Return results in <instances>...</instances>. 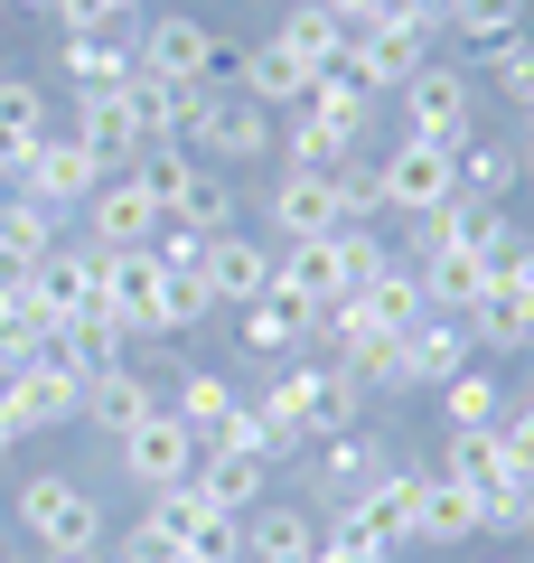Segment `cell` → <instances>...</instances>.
Returning a JSON list of instances; mask_svg holds the SVG:
<instances>
[{"instance_id":"obj_1","label":"cell","mask_w":534,"mask_h":563,"mask_svg":"<svg viewBox=\"0 0 534 563\" xmlns=\"http://www.w3.org/2000/svg\"><path fill=\"white\" fill-rule=\"evenodd\" d=\"M10 517H20V536L38 544V554H57V563H85V554L113 544V517H103V498L76 470H29L20 498H10Z\"/></svg>"},{"instance_id":"obj_2","label":"cell","mask_w":534,"mask_h":563,"mask_svg":"<svg viewBox=\"0 0 534 563\" xmlns=\"http://www.w3.org/2000/svg\"><path fill=\"white\" fill-rule=\"evenodd\" d=\"M394 470V442L385 432H329V442H310L300 451V507H319V517H337V507H356L366 488Z\"/></svg>"},{"instance_id":"obj_3","label":"cell","mask_w":534,"mask_h":563,"mask_svg":"<svg viewBox=\"0 0 534 563\" xmlns=\"http://www.w3.org/2000/svg\"><path fill=\"white\" fill-rule=\"evenodd\" d=\"M178 141H188L198 161H216V169H254V161H272L281 113H263V103H254V95H235V85H207Z\"/></svg>"},{"instance_id":"obj_4","label":"cell","mask_w":534,"mask_h":563,"mask_svg":"<svg viewBox=\"0 0 534 563\" xmlns=\"http://www.w3.org/2000/svg\"><path fill=\"white\" fill-rule=\"evenodd\" d=\"M376 188H385V225H403V217H432V207H450V198H459L450 141L394 132V141L376 151Z\"/></svg>"},{"instance_id":"obj_5","label":"cell","mask_w":534,"mask_h":563,"mask_svg":"<svg viewBox=\"0 0 534 563\" xmlns=\"http://www.w3.org/2000/svg\"><path fill=\"white\" fill-rule=\"evenodd\" d=\"M198 461H207V451H198V432H188V422H178L169 404H159V413H141L132 432L113 442V470L141 488V498H151V488H178V479H198Z\"/></svg>"},{"instance_id":"obj_6","label":"cell","mask_w":534,"mask_h":563,"mask_svg":"<svg viewBox=\"0 0 534 563\" xmlns=\"http://www.w3.org/2000/svg\"><path fill=\"white\" fill-rule=\"evenodd\" d=\"M216 29L198 20V10H151V20L132 29V57H141V76H159V85H216Z\"/></svg>"},{"instance_id":"obj_7","label":"cell","mask_w":534,"mask_h":563,"mask_svg":"<svg viewBox=\"0 0 534 563\" xmlns=\"http://www.w3.org/2000/svg\"><path fill=\"white\" fill-rule=\"evenodd\" d=\"M403 132L450 141V151H459V141L478 132V76H469L459 57H432L413 85H403Z\"/></svg>"},{"instance_id":"obj_8","label":"cell","mask_w":534,"mask_h":563,"mask_svg":"<svg viewBox=\"0 0 534 563\" xmlns=\"http://www.w3.org/2000/svg\"><path fill=\"white\" fill-rule=\"evenodd\" d=\"M159 225H169V217L151 207V188H141V179H122V169H113V179H103L94 198L76 207V235L94 244V254H151V244H159Z\"/></svg>"},{"instance_id":"obj_9","label":"cell","mask_w":534,"mask_h":563,"mask_svg":"<svg viewBox=\"0 0 534 563\" xmlns=\"http://www.w3.org/2000/svg\"><path fill=\"white\" fill-rule=\"evenodd\" d=\"M0 413H10V432H76V413H85V385L66 376L57 357H29V366H10L0 376Z\"/></svg>"},{"instance_id":"obj_10","label":"cell","mask_w":534,"mask_h":563,"mask_svg":"<svg viewBox=\"0 0 534 563\" xmlns=\"http://www.w3.org/2000/svg\"><path fill=\"white\" fill-rule=\"evenodd\" d=\"M432 57H441V38H432V29H413V20H385V29H356L337 66H347V76L366 85V95H403V85H413Z\"/></svg>"},{"instance_id":"obj_11","label":"cell","mask_w":534,"mask_h":563,"mask_svg":"<svg viewBox=\"0 0 534 563\" xmlns=\"http://www.w3.org/2000/svg\"><path fill=\"white\" fill-rule=\"evenodd\" d=\"M254 207H263V225H272V244H310V235H337V225H347L337 169H281Z\"/></svg>"},{"instance_id":"obj_12","label":"cell","mask_w":534,"mask_h":563,"mask_svg":"<svg viewBox=\"0 0 534 563\" xmlns=\"http://www.w3.org/2000/svg\"><path fill=\"white\" fill-rule=\"evenodd\" d=\"M422 479H432V470L394 451V470H385V479L366 488L356 507H337L329 526H347V536H366V544H385V554H403V544H413V507H422Z\"/></svg>"},{"instance_id":"obj_13","label":"cell","mask_w":534,"mask_h":563,"mask_svg":"<svg viewBox=\"0 0 534 563\" xmlns=\"http://www.w3.org/2000/svg\"><path fill=\"white\" fill-rule=\"evenodd\" d=\"M459 366H478L469 329H459L450 310H432V320H413V329L394 339V395H441Z\"/></svg>"},{"instance_id":"obj_14","label":"cell","mask_w":534,"mask_h":563,"mask_svg":"<svg viewBox=\"0 0 534 563\" xmlns=\"http://www.w3.org/2000/svg\"><path fill=\"white\" fill-rule=\"evenodd\" d=\"M103 179H113V169H103L94 161V151H85V141L76 132H66V122H57V132H47L38 141V161H29V179H20V198H38L47 207V217H76V207L85 198H94V188Z\"/></svg>"},{"instance_id":"obj_15","label":"cell","mask_w":534,"mask_h":563,"mask_svg":"<svg viewBox=\"0 0 534 563\" xmlns=\"http://www.w3.org/2000/svg\"><path fill=\"white\" fill-rule=\"evenodd\" d=\"M169 404V385H159V366L151 357H122V366H103V376H85V432H103V442H122L141 413H159Z\"/></svg>"},{"instance_id":"obj_16","label":"cell","mask_w":534,"mask_h":563,"mask_svg":"<svg viewBox=\"0 0 534 563\" xmlns=\"http://www.w3.org/2000/svg\"><path fill=\"white\" fill-rule=\"evenodd\" d=\"M57 85L66 95H113V85H132L141 76V57H132V29H57Z\"/></svg>"},{"instance_id":"obj_17","label":"cell","mask_w":534,"mask_h":563,"mask_svg":"<svg viewBox=\"0 0 534 563\" xmlns=\"http://www.w3.org/2000/svg\"><path fill=\"white\" fill-rule=\"evenodd\" d=\"M29 301H38L47 329L76 320V310H94V301H103V254H94L85 235H66L47 263H29Z\"/></svg>"},{"instance_id":"obj_18","label":"cell","mask_w":534,"mask_h":563,"mask_svg":"<svg viewBox=\"0 0 534 563\" xmlns=\"http://www.w3.org/2000/svg\"><path fill=\"white\" fill-rule=\"evenodd\" d=\"M57 132V95L38 76H0V188H20L29 161H38V141Z\"/></svg>"},{"instance_id":"obj_19","label":"cell","mask_w":534,"mask_h":563,"mask_svg":"<svg viewBox=\"0 0 534 563\" xmlns=\"http://www.w3.org/2000/svg\"><path fill=\"white\" fill-rule=\"evenodd\" d=\"M66 132H76L103 169H132L141 141H151V113H141L132 85H113V95H76V122H66Z\"/></svg>"},{"instance_id":"obj_20","label":"cell","mask_w":534,"mask_h":563,"mask_svg":"<svg viewBox=\"0 0 534 563\" xmlns=\"http://www.w3.org/2000/svg\"><path fill=\"white\" fill-rule=\"evenodd\" d=\"M319 536H329V517H319V507H300V498L244 507V563H310Z\"/></svg>"},{"instance_id":"obj_21","label":"cell","mask_w":534,"mask_h":563,"mask_svg":"<svg viewBox=\"0 0 534 563\" xmlns=\"http://www.w3.org/2000/svg\"><path fill=\"white\" fill-rule=\"evenodd\" d=\"M159 282H169V273H159V254H103V310H113V320H122V339H151L159 347Z\"/></svg>"},{"instance_id":"obj_22","label":"cell","mask_w":534,"mask_h":563,"mask_svg":"<svg viewBox=\"0 0 534 563\" xmlns=\"http://www.w3.org/2000/svg\"><path fill=\"white\" fill-rule=\"evenodd\" d=\"M207 291H216V310H254L272 301V235H216V254H207Z\"/></svg>"},{"instance_id":"obj_23","label":"cell","mask_w":534,"mask_h":563,"mask_svg":"<svg viewBox=\"0 0 534 563\" xmlns=\"http://www.w3.org/2000/svg\"><path fill=\"white\" fill-rule=\"evenodd\" d=\"M450 169H459V198L507 207L515 188H525V141H515V132H469V141L450 151Z\"/></svg>"},{"instance_id":"obj_24","label":"cell","mask_w":534,"mask_h":563,"mask_svg":"<svg viewBox=\"0 0 534 563\" xmlns=\"http://www.w3.org/2000/svg\"><path fill=\"white\" fill-rule=\"evenodd\" d=\"M310 85H319V66L291 57L281 38H263V47H244V57H235V95H254L263 113H291V103H310Z\"/></svg>"},{"instance_id":"obj_25","label":"cell","mask_w":534,"mask_h":563,"mask_svg":"<svg viewBox=\"0 0 534 563\" xmlns=\"http://www.w3.org/2000/svg\"><path fill=\"white\" fill-rule=\"evenodd\" d=\"M47 357H57L66 366V376H103V366H122V357H132V339H122V320H113V310H76V320H57V329H47Z\"/></svg>"},{"instance_id":"obj_26","label":"cell","mask_w":534,"mask_h":563,"mask_svg":"<svg viewBox=\"0 0 534 563\" xmlns=\"http://www.w3.org/2000/svg\"><path fill=\"white\" fill-rule=\"evenodd\" d=\"M347 301L366 310V329H385V339H403L413 320H432V301H422V273H413L403 254H385L376 273H366V282L347 291Z\"/></svg>"},{"instance_id":"obj_27","label":"cell","mask_w":534,"mask_h":563,"mask_svg":"<svg viewBox=\"0 0 534 563\" xmlns=\"http://www.w3.org/2000/svg\"><path fill=\"white\" fill-rule=\"evenodd\" d=\"M244 404V385L225 376V366H207V357H178V376H169V413L198 432V451H207V432H216L225 413Z\"/></svg>"},{"instance_id":"obj_28","label":"cell","mask_w":534,"mask_h":563,"mask_svg":"<svg viewBox=\"0 0 534 563\" xmlns=\"http://www.w3.org/2000/svg\"><path fill=\"white\" fill-rule=\"evenodd\" d=\"M459 329H469L478 357H525V347H534V301H515V291L478 282V301L459 310Z\"/></svg>"},{"instance_id":"obj_29","label":"cell","mask_w":534,"mask_h":563,"mask_svg":"<svg viewBox=\"0 0 534 563\" xmlns=\"http://www.w3.org/2000/svg\"><path fill=\"white\" fill-rule=\"evenodd\" d=\"M272 161H281V169H347V161H366V141H356V132H337V122H319L310 103H291V113H281Z\"/></svg>"},{"instance_id":"obj_30","label":"cell","mask_w":534,"mask_h":563,"mask_svg":"<svg viewBox=\"0 0 534 563\" xmlns=\"http://www.w3.org/2000/svg\"><path fill=\"white\" fill-rule=\"evenodd\" d=\"M469 536H478V498L432 470V479H422V507H413V554H450V544H469Z\"/></svg>"},{"instance_id":"obj_31","label":"cell","mask_w":534,"mask_h":563,"mask_svg":"<svg viewBox=\"0 0 534 563\" xmlns=\"http://www.w3.org/2000/svg\"><path fill=\"white\" fill-rule=\"evenodd\" d=\"M57 244H66V217H47V207L20 198V188H0V263H10V273L47 263Z\"/></svg>"},{"instance_id":"obj_32","label":"cell","mask_w":534,"mask_h":563,"mask_svg":"<svg viewBox=\"0 0 534 563\" xmlns=\"http://www.w3.org/2000/svg\"><path fill=\"white\" fill-rule=\"evenodd\" d=\"M272 38L291 47V57H310L319 76H329V66L347 57V20H337L329 0H281V20H272Z\"/></svg>"},{"instance_id":"obj_33","label":"cell","mask_w":534,"mask_h":563,"mask_svg":"<svg viewBox=\"0 0 534 563\" xmlns=\"http://www.w3.org/2000/svg\"><path fill=\"white\" fill-rule=\"evenodd\" d=\"M507 404H515V385L497 376V366H459V376L441 385V432H488Z\"/></svg>"},{"instance_id":"obj_34","label":"cell","mask_w":534,"mask_h":563,"mask_svg":"<svg viewBox=\"0 0 534 563\" xmlns=\"http://www.w3.org/2000/svg\"><path fill=\"white\" fill-rule=\"evenodd\" d=\"M300 320H310V310H291V301H254V310H235V357L291 366V357H300Z\"/></svg>"},{"instance_id":"obj_35","label":"cell","mask_w":534,"mask_h":563,"mask_svg":"<svg viewBox=\"0 0 534 563\" xmlns=\"http://www.w3.org/2000/svg\"><path fill=\"white\" fill-rule=\"evenodd\" d=\"M441 479H450V488H469V498H497V488H507L515 479V470L507 461H497V442H488V432H441Z\"/></svg>"},{"instance_id":"obj_36","label":"cell","mask_w":534,"mask_h":563,"mask_svg":"<svg viewBox=\"0 0 534 563\" xmlns=\"http://www.w3.org/2000/svg\"><path fill=\"white\" fill-rule=\"evenodd\" d=\"M29 357H47V320L29 301V273H0V376L29 366Z\"/></svg>"},{"instance_id":"obj_37","label":"cell","mask_w":534,"mask_h":563,"mask_svg":"<svg viewBox=\"0 0 534 563\" xmlns=\"http://www.w3.org/2000/svg\"><path fill=\"white\" fill-rule=\"evenodd\" d=\"M515 29H525V0H450V38L441 47H469V57H488V47H507Z\"/></svg>"},{"instance_id":"obj_38","label":"cell","mask_w":534,"mask_h":563,"mask_svg":"<svg viewBox=\"0 0 534 563\" xmlns=\"http://www.w3.org/2000/svg\"><path fill=\"white\" fill-rule=\"evenodd\" d=\"M169 217H178V225H198V235H235V225H244V198L225 188L216 161H198V179H188V198H178Z\"/></svg>"},{"instance_id":"obj_39","label":"cell","mask_w":534,"mask_h":563,"mask_svg":"<svg viewBox=\"0 0 534 563\" xmlns=\"http://www.w3.org/2000/svg\"><path fill=\"white\" fill-rule=\"evenodd\" d=\"M122 179H141V188H151V207L169 217V207L188 198V179H198V151H188V141H141V161L122 169Z\"/></svg>"},{"instance_id":"obj_40","label":"cell","mask_w":534,"mask_h":563,"mask_svg":"<svg viewBox=\"0 0 534 563\" xmlns=\"http://www.w3.org/2000/svg\"><path fill=\"white\" fill-rule=\"evenodd\" d=\"M198 488L216 507H263L272 498V461H244V451H207L198 461Z\"/></svg>"},{"instance_id":"obj_41","label":"cell","mask_w":534,"mask_h":563,"mask_svg":"<svg viewBox=\"0 0 534 563\" xmlns=\"http://www.w3.org/2000/svg\"><path fill=\"white\" fill-rule=\"evenodd\" d=\"M188 554L198 563H244V507H216L198 488V507H188Z\"/></svg>"},{"instance_id":"obj_42","label":"cell","mask_w":534,"mask_h":563,"mask_svg":"<svg viewBox=\"0 0 534 563\" xmlns=\"http://www.w3.org/2000/svg\"><path fill=\"white\" fill-rule=\"evenodd\" d=\"M216 320V291H207V273H169L159 282V339H188V329Z\"/></svg>"},{"instance_id":"obj_43","label":"cell","mask_w":534,"mask_h":563,"mask_svg":"<svg viewBox=\"0 0 534 563\" xmlns=\"http://www.w3.org/2000/svg\"><path fill=\"white\" fill-rule=\"evenodd\" d=\"M478 66H488V85H497L507 103H534V29H515V38H507V47H488Z\"/></svg>"},{"instance_id":"obj_44","label":"cell","mask_w":534,"mask_h":563,"mask_svg":"<svg viewBox=\"0 0 534 563\" xmlns=\"http://www.w3.org/2000/svg\"><path fill=\"white\" fill-rule=\"evenodd\" d=\"M151 254H159V273H207V254H216V235H198V225H159V244H151Z\"/></svg>"},{"instance_id":"obj_45","label":"cell","mask_w":534,"mask_h":563,"mask_svg":"<svg viewBox=\"0 0 534 563\" xmlns=\"http://www.w3.org/2000/svg\"><path fill=\"white\" fill-rule=\"evenodd\" d=\"M310 563H394V554H385V544H366V536H347V526H329Z\"/></svg>"},{"instance_id":"obj_46","label":"cell","mask_w":534,"mask_h":563,"mask_svg":"<svg viewBox=\"0 0 534 563\" xmlns=\"http://www.w3.org/2000/svg\"><path fill=\"white\" fill-rule=\"evenodd\" d=\"M47 20L57 29H113V10L103 0H47Z\"/></svg>"},{"instance_id":"obj_47","label":"cell","mask_w":534,"mask_h":563,"mask_svg":"<svg viewBox=\"0 0 534 563\" xmlns=\"http://www.w3.org/2000/svg\"><path fill=\"white\" fill-rule=\"evenodd\" d=\"M329 10L347 20V38H356V29H385V20H394V0H329Z\"/></svg>"},{"instance_id":"obj_48","label":"cell","mask_w":534,"mask_h":563,"mask_svg":"<svg viewBox=\"0 0 534 563\" xmlns=\"http://www.w3.org/2000/svg\"><path fill=\"white\" fill-rule=\"evenodd\" d=\"M103 10H113V29H141V20H151V0H103Z\"/></svg>"},{"instance_id":"obj_49","label":"cell","mask_w":534,"mask_h":563,"mask_svg":"<svg viewBox=\"0 0 534 563\" xmlns=\"http://www.w3.org/2000/svg\"><path fill=\"white\" fill-rule=\"evenodd\" d=\"M10 451H20V432H10V413H0V461H10Z\"/></svg>"},{"instance_id":"obj_50","label":"cell","mask_w":534,"mask_h":563,"mask_svg":"<svg viewBox=\"0 0 534 563\" xmlns=\"http://www.w3.org/2000/svg\"><path fill=\"white\" fill-rule=\"evenodd\" d=\"M0 563H57V554H38V544H29V554H0Z\"/></svg>"},{"instance_id":"obj_51","label":"cell","mask_w":534,"mask_h":563,"mask_svg":"<svg viewBox=\"0 0 534 563\" xmlns=\"http://www.w3.org/2000/svg\"><path fill=\"white\" fill-rule=\"evenodd\" d=\"M0 10H47V0H0Z\"/></svg>"},{"instance_id":"obj_52","label":"cell","mask_w":534,"mask_h":563,"mask_svg":"<svg viewBox=\"0 0 534 563\" xmlns=\"http://www.w3.org/2000/svg\"><path fill=\"white\" fill-rule=\"evenodd\" d=\"M85 563H122V554H113V544H103V554H85Z\"/></svg>"},{"instance_id":"obj_53","label":"cell","mask_w":534,"mask_h":563,"mask_svg":"<svg viewBox=\"0 0 534 563\" xmlns=\"http://www.w3.org/2000/svg\"><path fill=\"white\" fill-rule=\"evenodd\" d=\"M178 563H198V554H178Z\"/></svg>"},{"instance_id":"obj_54","label":"cell","mask_w":534,"mask_h":563,"mask_svg":"<svg viewBox=\"0 0 534 563\" xmlns=\"http://www.w3.org/2000/svg\"><path fill=\"white\" fill-rule=\"evenodd\" d=\"M525 536H534V517H525Z\"/></svg>"},{"instance_id":"obj_55","label":"cell","mask_w":534,"mask_h":563,"mask_svg":"<svg viewBox=\"0 0 534 563\" xmlns=\"http://www.w3.org/2000/svg\"><path fill=\"white\" fill-rule=\"evenodd\" d=\"M272 10H281V0H272Z\"/></svg>"},{"instance_id":"obj_56","label":"cell","mask_w":534,"mask_h":563,"mask_svg":"<svg viewBox=\"0 0 534 563\" xmlns=\"http://www.w3.org/2000/svg\"><path fill=\"white\" fill-rule=\"evenodd\" d=\"M507 563H515V554H507Z\"/></svg>"}]
</instances>
